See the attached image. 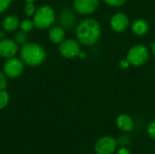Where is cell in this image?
<instances>
[{"instance_id": "1", "label": "cell", "mask_w": 155, "mask_h": 154, "mask_svg": "<svg viewBox=\"0 0 155 154\" xmlns=\"http://www.w3.org/2000/svg\"><path fill=\"white\" fill-rule=\"evenodd\" d=\"M75 34L80 44L84 45H93L100 39L102 28L99 22L95 19L86 18L78 24Z\"/></svg>"}, {"instance_id": "2", "label": "cell", "mask_w": 155, "mask_h": 154, "mask_svg": "<svg viewBox=\"0 0 155 154\" xmlns=\"http://www.w3.org/2000/svg\"><path fill=\"white\" fill-rule=\"evenodd\" d=\"M19 52L20 59L23 63L32 67L41 65L46 58L45 48L36 43H26L23 44Z\"/></svg>"}, {"instance_id": "3", "label": "cell", "mask_w": 155, "mask_h": 154, "mask_svg": "<svg viewBox=\"0 0 155 154\" xmlns=\"http://www.w3.org/2000/svg\"><path fill=\"white\" fill-rule=\"evenodd\" d=\"M55 19L56 15L54 8L47 5H42L38 9H36V12L33 16L35 27L40 30L50 28L54 24Z\"/></svg>"}, {"instance_id": "4", "label": "cell", "mask_w": 155, "mask_h": 154, "mask_svg": "<svg viewBox=\"0 0 155 154\" xmlns=\"http://www.w3.org/2000/svg\"><path fill=\"white\" fill-rule=\"evenodd\" d=\"M150 57V53L148 48L143 44H135L132 46L126 55V59L133 66H142L143 65Z\"/></svg>"}, {"instance_id": "5", "label": "cell", "mask_w": 155, "mask_h": 154, "mask_svg": "<svg viewBox=\"0 0 155 154\" xmlns=\"http://www.w3.org/2000/svg\"><path fill=\"white\" fill-rule=\"evenodd\" d=\"M24 63L20 58L16 57H11L8 58L3 66V72L5 74V76L15 79L19 77L24 71Z\"/></svg>"}, {"instance_id": "6", "label": "cell", "mask_w": 155, "mask_h": 154, "mask_svg": "<svg viewBox=\"0 0 155 154\" xmlns=\"http://www.w3.org/2000/svg\"><path fill=\"white\" fill-rule=\"evenodd\" d=\"M58 50L63 57L72 59L78 57L81 52V46L80 43L74 39H64L61 44H59Z\"/></svg>"}, {"instance_id": "7", "label": "cell", "mask_w": 155, "mask_h": 154, "mask_svg": "<svg viewBox=\"0 0 155 154\" xmlns=\"http://www.w3.org/2000/svg\"><path fill=\"white\" fill-rule=\"evenodd\" d=\"M117 141L111 136L101 137L94 144L95 154H113L117 148Z\"/></svg>"}, {"instance_id": "8", "label": "cell", "mask_w": 155, "mask_h": 154, "mask_svg": "<svg viewBox=\"0 0 155 154\" xmlns=\"http://www.w3.org/2000/svg\"><path fill=\"white\" fill-rule=\"evenodd\" d=\"M19 47L18 44L8 38H3L0 40V56L3 58H11L15 56L18 53Z\"/></svg>"}, {"instance_id": "9", "label": "cell", "mask_w": 155, "mask_h": 154, "mask_svg": "<svg viewBox=\"0 0 155 154\" xmlns=\"http://www.w3.org/2000/svg\"><path fill=\"white\" fill-rule=\"evenodd\" d=\"M99 0H74L73 5L74 10L81 15L93 14L98 7Z\"/></svg>"}, {"instance_id": "10", "label": "cell", "mask_w": 155, "mask_h": 154, "mask_svg": "<svg viewBox=\"0 0 155 154\" xmlns=\"http://www.w3.org/2000/svg\"><path fill=\"white\" fill-rule=\"evenodd\" d=\"M111 28L116 33H123L124 32L130 25L129 17L122 12L114 14L111 20H110Z\"/></svg>"}, {"instance_id": "11", "label": "cell", "mask_w": 155, "mask_h": 154, "mask_svg": "<svg viewBox=\"0 0 155 154\" xmlns=\"http://www.w3.org/2000/svg\"><path fill=\"white\" fill-rule=\"evenodd\" d=\"M59 20H60L61 26L63 28L69 29V28H71L74 25L75 20H76V17H75L74 13L71 9L66 8V9H64L61 12Z\"/></svg>"}, {"instance_id": "12", "label": "cell", "mask_w": 155, "mask_h": 154, "mask_svg": "<svg viewBox=\"0 0 155 154\" xmlns=\"http://www.w3.org/2000/svg\"><path fill=\"white\" fill-rule=\"evenodd\" d=\"M116 126L123 132H131L134 130V123L132 117L126 113L120 114L116 118Z\"/></svg>"}, {"instance_id": "13", "label": "cell", "mask_w": 155, "mask_h": 154, "mask_svg": "<svg viewBox=\"0 0 155 154\" xmlns=\"http://www.w3.org/2000/svg\"><path fill=\"white\" fill-rule=\"evenodd\" d=\"M132 32L137 36L145 35L149 32V24L146 20L138 18L132 23L131 25Z\"/></svg>"}, {"instance_id": "14", "label": "cell", "mask_w": 155, "mask_h": 154, "mask_svg": "<svg viewBox=\"0 0 155 154\" xmlns=\"http://www.w3.org/2000/svg\"><path fill=\"white\" fill-rule=\"evenodd\" d=\"M49 39L52 43L59 44L65 39V32L64 28L59 25H55L50 28L48 33Z\"/></svg>"}, {"instance_id": "15", "label": "cell", "mask_w": 155, "mask_h": 154, "mask_svg": "<svg viewBox=\"0 0 155 154\" xmlns=\"http://www.w3.org/2000/svg\"><path fill=\"white\" fill-rule=\"evenodd\" d=\"M19 26L20 21L15 15H7L2 21V27L6 32H14Z\"/></svg>"}, {"instance_id": "16", "label": "cell", "mask_w": 155, "mask_h": 154, "mask_svg": "<svg viewBox=\"0 0 155 154\" xmlns=\"http://www.w3.org/2000/svg\"><path fill=\"white\" fill-rule=\"evenodd\" d=\"M9 100H10V96L8 92H6L5 90L0 91V110L5 109L8 105Z\"/></svg>"}, {"instance_id": "17", "label": "cell", "mask_w": 155, "mask_h": 154, "mask_svg": "<svg viewBox=\"0 0 155 154\" xmlns=\"http://www.w3.org/2000/svg\"><path fill=\"white\" fill-rule=\"evenodd\" d=\"M34 27H35V24L33 20L25 19L22 22H20V28L24 32H30L34 29Z\"/></svg>"}, {"instance_id": "18", "label": "cell", "mask_w": 155, "mask_h": 154, "mask_svg": "<svg viewBox=\"0 0 155 154\" xmlns=\"http://www.w3.org/2000/svg\"><path fill=\"white\" fill-rule=\"evenodd\" d=\"M24 12L26 16H34V15L36 12V8L34 3H26L25 7H24Z\"/></svg>"}, {"instance_id": "19", "label": "cell", "mask_w": 155, "mask_h": 154, "mask_svg": "<svg viewBox=\"0 0 155 154\" xmlns=\"http://www.w3.org/2000/svg\"><path fill=\"white\" fill-rule=\"evenodd\" d=\"M26 41H27L26 32H24V31L21 30V31L16 33V34H15V42L18 44H26Z\"/></svg>"}, {"instance_id": "20", "label": "cell", "mask_w": 155, "mask_h": 154, "mask_svg": "<svg viewBox=\"0 0 155 154\" xmlns=\"http://www.w3.org/2000/svg\"><path fill=\"white\" fill-rule=\"evenodd\" d=\"M147 133L149 136L155 141V120L150 122V123L147 126Z\"/></svg>"}, {"instance_id": "21", "label": "cell", "mask_w": 155, "mask_h": 154, "mask_svg": "<svg viewBox=\"0 0 155 154\" xmlns=\"http://www.w3.org/2000/svg\"><path fill=\"white\" fill-rule=\"evenodd\" d=\"M105 4H107L110 6H114V7H117V6H121L123 5L126 0H103Z\"/></svg>"}, {"instance_id": "22", "label": "cell", "mask_w": 155, "mask_h": 154, "mask_svg": "<svg viewBox=\"0 0 155 154\" xmlns=\"http://www.w3.org/2000/svg\"><path fill=\"white\" fill-rule=\"evenodd\" d=\"M11 4H12V0H0V14L7 10Z\"/></svg>"}, {"instance_id": "23", "label": "cell", "mask_w": 155, "mask_h": 154, "mask_svg": "<svg viewBox=\"0 0 155 154\" xmlns=\"http://www.w3.org/2000/svg\"><path fill=\"white\" fill-rule=\"evenodd\" d=\"M7 86V81H6V76L4 74V72L0 71V91L5 90Z\"/></svg>"}, {"instance_id": "24", "label": "cell", "mask_w": 155, "mask_h": 154, "mask_svg": "<svg viewBox=\"0 0 155 154\" xmlns=\"http://www.w3.org/2000/svg\"><path fill=\"white\" fill-rule=\"evenodd\" d=\"M130 66H131V64L128 62V60H127L126 58L122 59V60L119 62V67H120L121 69H123V70H126V69H128Z\"/></svg>"}, {"instance_id": "25", "label": "cell", "mask_w": 155, "mask_h": 154, "mask_svg": "<svg viewBox=\"0 0 155 154\" xmlns=\"http://www.w3.org/2000/svg\"><path fill=\"white\" fill-rule=\"evenodd\" d=\"M117 154H131V152H130V151H129L127 148L122 147V148H120V149L117 151Z\"/></svg>"}, {"instance_id": "26", "label": "cell", "mask_w": 155, "mask_h": 154, "mask_svg": "<svg viewBox=\"0 0 155 154\" xmlns=\"http://www.w3.org/2000/svg\"><path fill=\"white\" fill-rule=\"evenodd\" d=\"M78 57H80V58H83V59H84V58H85V57H86V54H85L84 52H82V51H81V52H80V54H79V55H78Z\"/></svg>"}, {"instance_id": "27", "label": "cell", "mask_w": 155, "mask_h": 154, "mask_svg": "<svg viewBox=\"0 0 155 154\" xmlns=\"http://www.w3.org/2000/svg\"><path fill=\"white\" fill-rule=\"evenodd\" d=\"M152 52H153V54L155 55V42L152 44Z\"/></svg>"}, {"instance_id": "28", "label": "cell", "mask_w": 155, "mask_h": 154, "mask_svg": "<svg viewBox=\"0 0 155 154\" xmlns=\"http://www.w3.org/2000/svg\"><path fill=\"white\" fill-rule=\"evenodd\" d=\"M4 36H5V34H4V33L0 31V40H1V39H3V38H4Z\"/></svg>"}, {"instance_id": "29", "label": "cell", "mask_w": 155, "mask_h": 154, "mask_svg": "<svg viewBox=\"0 0 155 154\" xmlns=\"http://www.w3.org/2000/svg\"><path fill=\"white\" fill-rule=\"evenodd\" d=\"M25 3H35L36 0H25Z\"/></svg>"}, {"instance_id": "30", "label": "cell", "mask_w": 155, "mask_h": 154, "mask_svg": "<svg viewBox=\"0 0 155 154\" xmlns=\"http://www.w3.org/2000/svg\"><path fill=\"white\" fill-rule=\"evenodd\" d=\"M154 80H155V74H154Z\"/></svg>"}]
</instances>
